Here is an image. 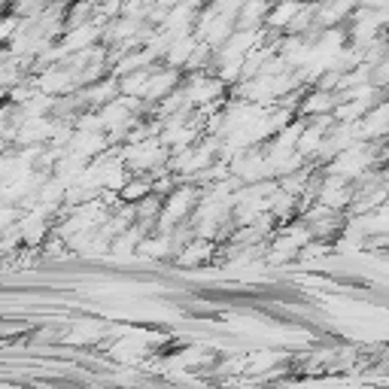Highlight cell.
<instances>
[{
	"instance_id": "obj_1",
	"label": "cell",
	"mask_w": 389,
	"mask_h": 389,
	"mask_svg": "<svg viewBox=\"0 0 389 389\" xmlns=\"http://www.w3.org/2000/svg\"><path fill=\"white\" fill-rule=\"evenodd\" d=\"M325 98H329V94H322V92L311 94V98L304 101V110H307V113H313V110H316V113H329V110L335 107V101H325Z\"/></svg>"
},
{
	"instance_id": "obj_2",
	"label": "cell",
	"mask_w": 389,
	"mask_h": 389,
	"mask_svg": "<svg viewBox=\"0 0 389 389\" xmlns=\"http://www.w3.org/2000/svg\"><path fill=\"white\" fill-rule=\"evenodd\" d=\"M143 195H149V182H146V180H137V182H131V186L122 189V198H125V201H140Z\"/></svg>"
}]
</instances>
